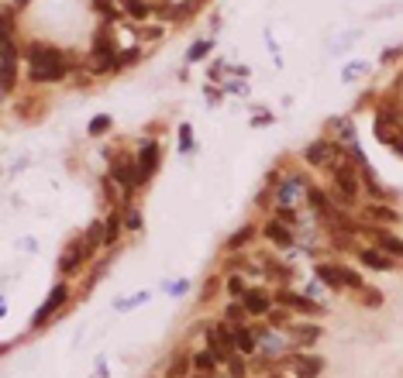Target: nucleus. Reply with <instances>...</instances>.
Instances as JSON below:
<instances>
[{"label": "nucleus", "mask_w": 403, "mask_h": 378, "mask_svg": "<svg viewBox=\"0 0 403 378\" xmlns=\"http://www.w3.org/2000/svg\"><path fill=\"white\" fill-rule=\"evenodd\" d=\"M25 62H28V83H35V86H42V83H62L73 73V66H76L73 55L49 45V42H28Z\"/></svg>", "instance_id": "1"}, {"label": "nucleus", "mask_w": 403, "mask_h": 378, "mask_svg": "<svg viewBox=\"0 0 403 378\" xmlns=\"http://www.w3.org/2000/svg\"><path fill=\"white\" fill-rule=\"evenodd\" d=\"M331 183H334V196L345 207H351L358 200V193H362V172H358L355 162H345V155L338 152L334 162H331Z\"/></svg>", "instance_id": "2"}, {"label": "nucleus", "mask_w": 403, "mask_h": 378, "mask_svg": "<svg viewBox=\"0 0 403 378\" xmlns=\"http://www.w3.org/2000/svg\"><path fill=\"white\" fill-rule=\"evenodd\" d=\"M204 341H207V351L214 354L221 365H228L238 354V348H235V330H231L228 320H214V324L204 327Z\"/></svg>", "instance_id": "3"}, {"label": "nucleus", "mask_w": 403, "mask_h": 378, "mask_svg": "<svg viewBox=\"0 0 403 378\" xmlns=\"http://www.w3.org/2000/svg\"><path fill=\"white\" fill-rule=\"evenodd\" d=\"M93 244H86V238H76V241L69 244L66 251H62V258H59V275L62 279H73V275H80V269L93 258Z\"/></svg>", "instance_id": "4"}, {"label": "nucleus", "mask_w": 403, "mask_h": 378, "mask_svg": "<svg viewBox=\"0 0 403 378\" xmlns=\"http://www.w3.org/2000/svg\"><path fill=\"white\" fill-rule=\"evenodd\" d=\"M69 296H73V289H69V282L62 279V282H55L52 286V293H49V299L42 303V310L31 317V330H42V327L49 324V317H55L66 303H69Z\"/></svg>", "instance_id": "5"}, {"label": "nucleus", "mask_w": 403, "mask_h": 378, "mask_svg": "<svg viewBox=\"0 0 403 378\" xmlns=\"http://www.w3.org/2000/svg\"><path fill=\"white\" fill-rule=\"evenodd\" d=\"M21 49H18V42H14V35H4V83H0V90H4V97H11L14 93V86H18V59H21Z\"/></svg>", "instance_id": "6"}, {"label": "nucleus", "mask_w": 403, "mask_h": 378, "mask_svg": "<svg viewBox=\"0 0 403 378\" xmlns=\"http://www.w3.org/2000/svg\"><path fill=\"white\" fill-rule=\"evenodd\" d=\"M162 162V148L159 141H145L141 148H138V155H134V165H138V176H141V186L156 176V169Z\"/></svg>", "instance_id": "7"}, {"label": "nucleus", "mask_w": 403, "mask_h": 378, "mask_svg": "<svg viewBox=\"0 0 403 378\" xmlns=\"http://www.w3.org/2000/svg\"><path fill=\"white\" fill-rule=\"evenodd\" d=\"M272 299H276L279 306H286V310L307 313V317H321V306L310 303L307 296H300V293H293V289H272Z\"/></svg>", "instance_id": "8"}, {"label": "nucleus", "mask_w": 403, "mask_h": 378, "mask_svg": "<svg viewBox=\"0 0 403 378\" xmlns=\"http://www.w3.org/2000/svg\"><path fill=\"white\" fill-rule=\"evenodd\" d=\"M366 234L373 238L379 251H386V255H393L397 262H403V238L397 234H390V227H373V224H366Z\"/></svg>", "instance_id": "9"}, {"label": "nucleus", "mask_w": 403, "mask_h": 378, "mask_svg": "<svg viewBox=\"0 0 403 378\" xmlns=\"http://www.w3.org/2000/svg\"><path fill=\"white\" fill-rule=\"evenodd\" d=\"M334 155H338V148H334V141H327V138H317L314 145L303 148V162L310 165V169H324V165H331Z\"/></svg>", "instance_id": "10"}, {"label": "nucleus", "mask_w": 403, "mask_h": 378, "mask_svg": "<svg viewBox=\"0 0 403 378\" xmlns=\"http://www.w3.org/2000/svg\"><path fill=\"white\" fill-rule=\"evenodd\" d=\"M358 262H362L366 269H373V272H393L397 265H400L393 255L379 251L376 244H366V248H358Z\"/></svg>", "instance_id": "11"}, {"label": "nucleus", "mask_w": 403, "mask_h": 378, "mask_svg": "<svg viewBox=\"0 0 403 378\" xmlns=\"http://www.w3.org/2000/svg\"><path fill=\"white\" fill-rule=\"evenodd\" d=\"M245 310H248V317H269V310L276 306V299L269 289H259V286H252V289H245Z\"/></svg>", "instance_id": "12"}, {"label": "nucleus", "mask_w": 403, "mask_h": 378, "mask_svg": "<svg viewBox=\"0 0 403 378\" xmlns=\"http://www.w3.org/2000/svg\"><path fill=\"white\" fill-rule=\"evenodd\" d=\"M362 217H366V224H373V227H397L403 217L393 210V207H386V203H366L362 207Z\"/></svg>", "instance_id": "13"}, {"label": "nucleus", "mask_w": 403, "mask_h": 378, "mask_svg": "<svg viewBox=\"0 0 403 378\" xmlns=\"http://www.w3.org/2000/svg\"><path fill=\"white\" fill-rule=\"evenodd\" d=\"M262 234H266V241H272L276 248H290V244H293V227H286V224L276 220V217H269L266 224H262Z\"/></svg>", "instance_id": "14"}, {"label": "nucleus", "mask_w": 403, "mask_h": 378, "mask_svg": "<svg viewBox=\"0 0 403 378\" xmlns=\"http://www.w3.org/2000/svg\"><path fill=\"white\" fill-rule=\"evenodd\" d=\"M314 272H317V282H324L331 293H341V289H345L341 265H334V262H317V265H314Z\"/></svg>", "instance_id": "15"}, {"label": "nucleus", "mask_w": 403, "mask_h": 378, "mask_svg": "<svg viewBox=\"0 0 403 378\" xmlns=\"http://www.w3.org/2000/svg\"><path fill=\"white\" fill-rule=\"evenodd\" d=\"M324 372V358L317 354H296L293 358V378H317Z\"/></svg>", "instance_id": "16"}, {"label": "nucleus", "mask_w": 403, "mask_h": 378, "mask_svg": "<svg viewBox=\"0 0 403 378\" xmlns=\"http://www.w3.org/2000/svg\"><path fill=\"white\" fill-rule=\"evenodd\" d=\"M231 330H235V348H238V354H255L259 351V334H255V327H248V324H231Z\"/></svg>", "instance_id": "17"}, {"label": "nucleus", "mask_w": 403, "mask_h": 378, "mask_svg": "<svg viewBox=\"0 0 403 378\" xmlns=\"http://www.w3.org/2000/svg\"><path fill=\"white\" fill-rule=\"evenodd\" d=\"M290 334H293V341L300 348H310V344L321 341V327L317 324H296V327H290Z\"/></svg>", "instance_id": "18"}, {"label": "nucleus", "mask_w": 403, "mask_h": 378, "mask_svg": "<svg viewBox=\"0 0 403 378\" xmlns=\"http://www.w3.org/2000/svg\"><path fill=\"white\" fill-rule=\"evenodd\" d=\"M189 365H193V354L187 351H176L169 368H165V378H189Z\"/></svg>", "instance_id": "19"}, {"label": "nucleus", "mask_w": 403, "mask_h": 378, "mask_svg": "<svg viewBox=\"0 0 403 378\" xmlns=\"http://www.w3.org/2000/svg\"><path fill=\"white\" fill-rule=\"evenodd\" d=\"M255 238V224H245V227H238L228 241H224V251H245V244Z\"/></svg>", "instance_id": "20"}, {"label": "nucleus", "mask_w": 403, "mask_h": 378, "mask_svg": "<svg viewBox=\"0 0 403 378\" xmlns=\"http://www.w3.org/2000/svg\"><path fill=\"white\" fill-rule=\"evenodd\" d=\"M121 227H124V214L121 210H110V217L104 220V244H117Z\"/></svg>", "instance_id": "21"}, {"label": "nucleus", "mask_w": 403, "mask_h": 378, "mask_svg": "<svg viewBox=\"0 0 403 378\" xmlns=\"http://www.w3.org/2000/svg\"><path fill=\"white\" fill-rule=\"evenodd\" d=\"M307 203H310V210H314V214L324 217V210L331 207V193L321 189V186H307Z\"/></svg>", "instance_id": "22"}, {"label": "nucleus", "mask_w": 403, "mask_h": 378, "mask_svg": "<svg viewBox=\"0 0 403 378\" xmlns=\"http://www.w3.org/2000/svg\"><path fill=\"white\" fill-rule=\"evenodd\" d=\"M193 368H197L200 375H211V372H217V368H221V361H217L214 354L204 348V351H193Z\"/></svg>", "instance_id": "23"}, {"label": "nucleus", "mask_w": 403, "mask_h": 378, "mask_svg": "<svg viewBox=\"0 0 403 378\" xmlns=\"http://www.w3.org/2000/svg\"><path fill=\"white\" fill-rule=\"evenodd\" d=\"M110 128H114V117H110V114H97V117L86 124V135H90V138H104Z\"/></svg>", "instance_id": "24"}, {"label": "nucleus", "mask_w": 403, "mask_h": 378, "mask_svg": "<svg viewBox=\"0 0 403 378\" xmlns=\"http://www.w3.org/2000/svg\"><path fill=\"white\" fill-rule=\"evenodd\" d=\"M221 289H224V279H221V275H207V279H204V289H200V299H197V303H214V296L221 293Z\"/></svg>", "instance_id": "25"}, {"label": "nucleus", "mask_w": 403, "mask_h": 378, "mask_svg": "<svg viewBox=\"0 0 403 378\" xmlns=\"http://www.w3.org/2000/svg\"><path fill=\"white\" fill-rule=\"evenodd\" d=\"M121 11H124L128 18H134V21H145V18L152 14V7H148L145 0H121Z\"/></svg>", "instance_id": "26"}, {"label": "nucleus", "mask_w": 403, "mask_h": 378, "mask_svg": "<svg viewBox=\"0 0 403 378\" xmlns=\"http://www.w3.org/2000/svg\"><path fill=\"white\" fill-rule=\"evenodd\" d=\"M224 320H228V324H248V310H245V303L242 299H231V303H228V310H224Z\"/></svg>", "instance_id": "27"}, {"label": "nucleus", "mask_w": 403, "mask_h": 378, "mask_svg": "<svg viewBox=\"0 0 403 378\" xmlns=\"http://www.w3.org/2000/svg\"><path fill=\"white\" fill-rule=\"evenodd\" d=\"M358 296H362V306H369V310H379V306L386 303V296H382L379 289H373V286H362Z\"/></svg>", "instance_id": "28"}, {"label": "nucleus", "mask_w": 403, "mask_h": 378, "mask_svg": "<svg viewBox=\"0 0 403 378\" xmlns=\"http://www.w3.org/2000/svg\"><path fill=\"white\" fill-rule=\"evenodd\" d=\"M245 289H248V286H245V279L238 275V272H235V275H231V279L224 282V293H228L231 299H242V296H245Z\"/></svg>", "instance_id": "29"}, {"label": "nucleus", "mask_w": 403, "mask_h": 378, "mask_svg": "<svg viewBox=\"0 0 403 378\" xmlns=\"http://www.w3.org/2000/svg\"><path fill=\"white\" fill-rule=\"evenodd\" d=\"M341 279H345V289H355V293L366 286V279H362L355 269H349V265H341Z\"/></svg>", "instance_id": "30"}, {"label": "nucleus", "mask_w": 403, "mask_h": 378, "mask_svg": "<svg viewBox=\"0 0 403 378\" xmlns=\"http://www.w3.org/2000/svg\"><path fill=\"white\" fill-rule=\"evenodd\" d=\"M83 238H86V244H93V248H100V244H104V220H97V224H90Z\"/></svg>", "instance_id": "31"}, {"label": "nucleus", "mask_w": 403, "mask_h": 378, "mask_svg": "<svg viewBox=\"0 0 403 378\" xmlns=\"http://www.w3.org/2000/svg\"><path fill=\"white\" fill-rule=\"evenodd\" d=\"M93 11H97V14H104L107 21H121V11H117L110 0H93Z\"/></svg>", "instance_id": "32"}, {"label": "nucleus", "mask_w": 403, "mask_h": 378, "mask_svg": "<svg viewBox=\"0 0 403 378\" xmlns=\"http://www.w3.org/2000/svg\"><path fill=\"white\" fill-rule=\"evenodd\" d=\"M266 320H269L272 327H286V324H290V313H286V306H279V303H276V306L269 310Z\"/></svg>", "instance_id": "33"}, {"label": "nucleus", "mask_w": 403, "mask_h": 378, "mask_svg": "<svg viewBox=\"0 0 403 378\" xmlns=\"http://www.w3.org/2000/svg\"><path fill=\"white\" fill-rule=\"evenodd\" d=\"M124 231H141V210L138 207L124 210Z\"/></svg>", "instance_id": "34"}, {"label": "nucleus", "mask_w": 403, "mask_h": 378, "mask_svg": "<svg viewBox=\"0 0 403 378\" xmlns=\"http://www.w3.org/2000/svg\"><path fill=\"white\" fill-rule=\"evenodd\" d=\"M272 217H276V220H283L286 227H296V214L290 210V207H276V210H272Z\"/></svg>", "instance_id": "35"}, {"label": "nucleus", "mask_w": 403, "mask_h": 378, "mask_svg": "<svg viewBox=\"0 0 403 378\" xmlns=\"http://www.w3.org/2000/svg\"><path fill=\"white\" fill-rule=\"evenodd\" d=\"M207 49H211V42H197V45L187 52V62H200V59L207 55Z\"/></svg>", "instance_id": "36"}, {"label": "nucleus", "mask_w": 403, "mask_h": 378, "mask_svg": "<svg viewBox=\"0 0 403 378\" xmlns=\"http://www.w3.org/2000/svg\"><path fill=\"white\" fill-rule=\"evenodd\" d=\"M228 368H231V378H242L245 375V354H235V358L228 361Z\"/></svg>", "instance_id": "37"}, {"label": "nucleus", "mask_w": 403, "mask_h": 378, "mask_svg": "<svg viewBox=\"0 0 403 378\" xmlns=\"http://www.w3.org/2000/svg\"><path fill=\"white\" fill-rule=\"evenodd\" d=\"M193 148V131H189V124L180 128V152H189Z\"/></svg>", "instance_id": "38"}, {"label": "nucleus", "mask_w": 403, "mask_h": 378, "mask_svg": "<svg viewBox=\"0 0 403 378\" xmlns=\"http://www.w3.org/2000/svg\"><path fill=\"white\" fill-rule=\"evenodd\" d=\"M138 59H141V52H138V49H121V69H124L128 62H138Z\"/></svg>", "instance_id": "39"}, {"label": "nucleus", "mask_w": 403, "mask_h": 378, "mask_svg": "<svg viewBox=\"0 0 403 378\" xmlns=\"http://www.w3.org/2000/svg\"><path fill=\"white\" fill-rule=\"evenodd\" d=\"M393 152H397V155H403V138H397V141H393Z\"/></svg>", "instance_id": "40"}, {"label": "nucleus", "mask_w": 403, "mask_h": 378, "mask_svg": "<svg viewBox=\"0 0 403 378\" xmlns=\"http://www.w3.org/2000/svg\"><path fill=\"white\" fill-rule=\"evenodd\" d=\"M28 4H31V0H14V7H28Z\"/></svg>", "instance_id": "41"}, {"label": "nucleus", "mask_w": 403, "mask_h": 378, "mask_svg": "<svg viewBox=\"0 0 403 378\" xmlns=\"http://www.w3.org/2000/svg\"><path fill=\"white\" fill-rule=\"evenodd\" d=\"M266 378H283V375H266Z\"/></svg>", "instance_id": "42"}, {"label": "nucleus", "mask_w": 403, "mask_h": 378, "mask_svg": "<svg viewBox=\"0 0 403 378\" xmlns=\"http://www.w3.org/2000/svg\"><path fill=\"white\" fill-rule=\"evenodd\" d=\"M189 378H204V375H189Z\"/></svg>", "instance_id": "43"}]
</instances>
